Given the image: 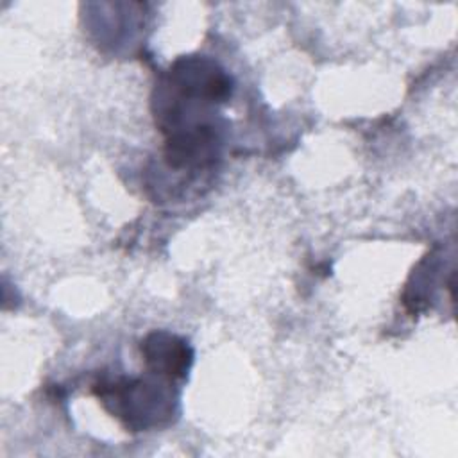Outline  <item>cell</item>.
Segmentation results:
<instances>
[{
  "mask_svg": "<svg viewBox=\"0 0 458 458\" xmlns=\"http://www.w3.org/2000/svg\"><path fill=\"white\" fill-rule=\"evenodd\" d=\"M104 408L132 431H145L172 420L175 397L166 385L145 379H114L93 386Z\"/></svg>",
  "mask_w": 458,
  "mask_h": 458,
  "instance_id": "obj_1",
  "label": "cell"
},
{
  "mask_svg": "<svg viewBox=\"0 0 458 458\" xmlns=\"http://www.w3.org/2000/svg\"><path fill=\"white\" fill-rule=\"evenodd\" d=\"M141 354L152 374L181 379L188 374L193 361V351L186 340L166 331H154L141 342Z\"/></svg>",
  "mask_w": 458,
  "mask_h": 458,
  "instance_id": "obj_2",
  "label": "cell"
}]
</instances>
